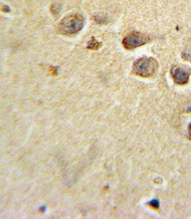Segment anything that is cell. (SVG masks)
<instances>
[{
	"mask_svg": "<svg viewBox=\"0 0 191 219\" xmlns=\"http://www.w3.org/2000/svg\"><path fill=\"white\" fill-rule=\"evenodd\" d=\"M84 18L82 15L74 13L64 17L60 22L58 30L61 34L69 35L77 33L84 27Z\"/></svg>",
	"mask_w": 191,
	"mask_h": 219,
	"instance_id": "6da1fadb",
	"label": "cell"
},
{
	"mask_svg": "<svg viewBox=\"0 0 191 219\" xmlns=\"http://www.w3.org/2000/svg\"><path fill=\"white\" fill-rule=\"evenodd\" d=\"M159 68L155 59L151 57H142L136 60L133 65V72L143 78H149L157 73Z\"/></svg>",
	"mask_w": 191,
	"mask_h": 219,
	"instance_id": "7a4b0ae2",
	"label": "cell"
},
{
	"mask_svg": "<svg viewBox=\"0 0 191 219\" xmlns=\"http://www.w3.org/2000/svg\"><path fill=\"white\" fill-rule=\"evenodd\" d=\"M149 37L140 32H134L123 38L122 45L125 49H133L142 46L148 42Z\"/></svg>",
	"mask_w": 191,
	"mask_h": 219,
	"instance_id": "3957f363",
	"label": "cell"
},
{
	"mask_svg": "<svg viewBox=\"0 0 191 219\" xmlns=\"http://www.w3.org/2000/svg\"><path fill=\"white\" fill-rule=\"evenodd\" d=\"M172 75L175 83L179 85H183L188 82L189 73L187 70L178 67L173 69Z\"/></svg>",
	"mask_w": 191,
	"mask_h": 219,
	"instance_id": "277c9868",
	"label": "cell"
},
{
	"mask_svg": "<svg viewBox=\"0 0 191 219\" xmlns=\"http://www.w3.org/2000/svg\"><path fill=\"white\" fill-rule=\"evenodd\" d=\"M102 46V43L97 41L94 37H92L88 42L87 49L91 50H97Z\"/></svg>",
	"mask_w": 191,
	"mask_h": 219,
	"instance_id": "5b68a950",
	"label": "cell"
},
{
	"mask_svg": "<svg viewBox=\"0 0 191 219\" xmlns=\"http://www.w3.org/2000/svg\"><path fill=\"white\" fill-rule=\"evenodd\" d=\"M60 9H61V6L60 5V4L55 3V4H53V5H51V12L54 14H58V13L60 11Z\"/></svg>",
	"mask_w": 191,
	"mask_h": 219,
	"instance_id": "8992f818",
	"label": "cell"
},
{
	"mask_svg": "<svg viewBox=\"0 0 191 219\" xmlns=\"http://www.w3.org/2000/svg\"><path fill=\"white\" fill-rule=\"evenodd\" d=\"M95 21H96L97 23H98L103 24V23H106V21H107V19H106V18H103V17H95Z\"/></svg>",
	"mask_w": 191,
	"mask_h": 219,
	"instance_id": "52a82bcc",
	"label": "cell"
}]
</instances>
